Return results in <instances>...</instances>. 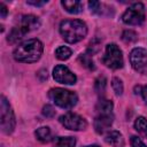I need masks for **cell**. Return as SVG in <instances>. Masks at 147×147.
<instances>
[{
	"label": "cell",
	"mask_w": 147,
	"mask_h": 147,
	"mask_svg": "<svg viewBox=\"0 0 147 147\" xmlns=\"http://www.w3.org/2000/svg\"><path fill=\"white\" fill-rule=\"evenodd\" d=\"M44 51L42 42L38 39H29L20 44L14 51V59L18 62L33 63L37 62Z\"/></svg>",
	"instance_id": "6da1fadb"
},
{
	"label": "cell",
	"mask_w": 147,
	"mask_h": 147,
	"mask_svg": "<svg viewBox=\"0 0 147 147\" xmlns=\"http://www.w3.org/2000/svg\"><path fill=\"white\" fill-rule=\"evenodd\" d=\"M60 33L67 42L75 44L86 37L87 26L80 20H65L60 24Z\"/></svg>",
	"instance_id": "7a4b0ae2"
},
{
	"label": "cell",
	"mask_w": 147,
	"mask_h": 147,
	"mask_svg": "<svg viewBox=\"0 0 147 147\" xmlns=\"http://www.w3.org/2000/svg\"><path fill=\"white\" fill-rule=\"evenodd\" d=\"M48 96L49 99L59 107L64 108V109H71L76 106L78 98L76 95V93L69 91V90H64V88H60V87H55L49 90L48 92Z\"/></svg>",
	"instance_id": "3957f363"
},
{
	"label": "cell",
	"mask_w": 147,
	"mask_h": 147,
	"mask_svg": "<svg viewBox=\"0 0 147 147\" xmlns=\"http://www.w3.org/2000/svg\"><path fill=\"white\" fill-rule=\"evenodd\" d=\"M101 60L106 67L110 69H115V70L121 69L124 64L122 51L116 44H108L106 46V51Z\"/></svg>",
	"instance_id": "277c9868"
},
{
	"label": "cell",
	"mask_w": 147,
	"mask_h": 147,
	"mask_svg": "<svg viewBox=\"0 0 147 147\" xmlns=\"http://www.w3.org/2000/svg\"><path fill=\"white\" fill-rule=\"evenodd\" d=\"M0 113H1V130L6 134H10L15 129V115L14 111L7 101V99L2 95L0 101Z\"/></svg>",
	"instance_id": "5b68a950"
},
{
	"label": "cell",
	"mask_w": 147,
	"mask_h": 147,
	"mask_svg": "<svg viewBox=\"0 0 147 147\" xmlns=\"http://www.w3.org/2000/svg\"><path fill=\"white\" fill-rule=\"evenodd\" d=\"M122 20L127 25H139L145 21V6L141 2L132 3L123 14Z\"/></svg>",
	"instance_id": "8992f818"
},
{
	"label": "cell",
	"mask_w": 147,
	"mask_h": 147,
	"mask_svg": "<svg viewBox=\"0 0 147 147\" xmlns=\"http://www.w3.org/2000/svg\"><path fill=\"white\" fill-rule=\"evenodd\" d=\"M60 123L68 130L72 131H82L87 127V122L80 115L75 113H67L60 116Z\"/></svg>",
	"instance_id": "52a82bcc"
},
{
	"label": "cell",
	"mask_w": 147,
	"mask_h": 147,
	"mask_svg": "<svg viewBox=\"0 0 147 147\" xmlns=\"http://www.w3.org/2000/svg\"><path fill=\"white\" fill-rule=\"evenodd\" d=\"M130 62L132 68L140 72L146 74L147 72V51L140 47H137L132 49L130 53Z\"/></svg>",
	"instance_id": "ba28073f"
},
{
	"label": "cell",
	"mask_w": 147,
	"mask_h": 147,
	"mask_svg": "<svg viewBox=\"0 0 147 147\" xmlns=\"http://www.w3.org/2000/svg\"><path fill=\"white\" fill-rule=\"evenodd\" d=\"M53 77H54V79L57 83L67 84V85H72L77 80L76 75L74 72H71L68 67L62 65V64H59V65H56L54 68V70H53Z\"/></svg>",
	"instance_id": "9c48e42d"
},
{
	"label": "cell",
	"mask_w": 147,
	"mask_h": 147,
	"mask_svg": "<svg viewBox=\"0 0 147 147\" xmlns=\"http://www.w3.org/2000/svg\"><path fill=\"white\" fill-rule=\"evenodd\" d=\"M113 114H98L94 119V129L98 133H105L113 124Z\"/></svg>",
	"instance_id": "30bf717a"
},
{
	"label": "cell",
	"mask_w": 147,
	"mask_h": 147,
	"mask_svg": "<svg viewBox=\"0 0 147 147\" xmlns=\"http://www.w3.org/2000/svg\"><path fill=\"white\" fill-rule=\"evenodd\" d=\"M20 28H22L26 33H29L32 30H36L40 26L39 18L34 15H23L20 20Z\"/></svg>",
	"instance_id": "8fae6325"
},
{
	"label": "cell",
	"mask_w": 147,
	"mask_h": 147,
	"mask_svg": "<svg viewBox=\"0 0 147 147\" xmlns=\"http://www.w3.org/2000/svg\"><path fill=\"white\" fill-rule=\"evenodd\" d=\"M105 140L111 147H124V145H125L124 138H123L122 133H119L118 131H109L106 134Z\"/></svg>",
	"instance_id": "7c38bea8"
},
{
	"label": "cell",
	"mask_w": 147,
	"mask_h": 147,
	"mask_svg": "<svg viewBox=\"0 0 147 147\" xmlns=\"http://www.w3.org/2000/svg\"><path fill=\"white\" fill-rule=\"evenodd\" d=\"M61 5L70 14H78L83 10V3L78 0H62Z\"/></svg>",
	"instance_id": "4fadbf2b"
},
{
	"label": "cell",
	"mask_w": 147,
	"mask_h": 147,
	"mask_svg": "<svg viewBox=\"0 0 147 147\" xmlns=\"http://www.w3.org/2000/svg\"><path fill=\"white\" fill-rule=\"evenodd\" d=\"M113 102L108 99L101 98L96 105V111L98 114H113Z\"/></svg>",
	"instance_id": "5bb4252c"
},
{
	"label": "cell",
	"mask_w": 147,
	"mask_h": 147,
	"mask_svg": "<svg viewBox=\"0 0 147 147\" xmlns=\"http://www.w3.org/2000/svg\"><path fill=\"white\" fill-rule=\"evenodd\" d=\"M34 134H36L37 139L41 142H48L52 138V132L48 126H41V127L37 129Z\"/></svg>",
	"instance_id": "9a60e30c"
},
{
	"label": "cell",
	"mask_w": 147,
	"mask_h": 147,
	"mask_svg": "<svg viewBox=\"0 0 147 147\" xmlns=\"http://www.w3.org/2000/svg\"><path fill=\"white\" fill-rule=\"evenodd\" d=\"M25 34H26V32H25L22 28H20V26L17 25V26H15V28H13V29H11L10 33L8 34L7 40H8L9 42L14 44V42H17L18 40H21Z\"/></svg>",
	"instance_id": "2e32d148"
},
{
	"label": "cell",
	"mask_w": 147,
	"mask_h": 147,
	"mask_svg": "<svg viewBox=\"0 0 147 147\" xmlns=\"http://www.w3.org/2000/svg\"><path fill=\"white\" fill-rule=\"evenodd\" d=\"M55 147H75L76 139L74 137H57L54 140Z\"/></svg>",
	"instance_id": "e0dca14e"
},
{
	"label": "cell",
	"mask_w": 147,
	"mask_h": 147,
	"mask_svg": "<svg viewBox=\"0 0 147 147\" xmlns=\"http://www.w3.org/2000/svg\"><path fill=\"white\" fill-rule=\"evenodd\" d=\"M71 54H72L71 49L68 48L67 46H60V47H57L56 51H55V56H56L59 60H62V61L68 60V59L71 56Z\"/></svg>",
	"instance_id": "ac0fdd59"
},
{
	"label": "cell",
	"mask_w": 147,
	"mask_h": 147,
	"mask_svg": "<svg viewBox=\"0 0 147 147\" xmlns=\"http://www.w3.org/2000/svg\"><path fill=\"white\" fill-rule=\"evenodd\" d=\"M101 48V40L98 38H94L90 41L88 46H87V54L88 55H93L95 53H98Z\"/></svg>",
	"instance_id": "d6986e66"
},
{
	"label": "cell",
	"mask_w": 147,
	"mask_h": 147,
	"mask_svg": "<svg viewBox=\"0 0 147 147\" xmlns=\"http://www.w3.org/2000/svg\"><path fill=\"white\" fill-rule=\"evenodd\" d=\"M79 61L82 62V64L87 68L88 70H94L95 69V65H94V62L92 60V57L88 55V54H80L79 55Z\"/></svg>",
	"instance_id": "ffe728a7"
},
{
	"label": "cell",
	"mask_w": 147,
	"mask_h": 147,
	"mask_svg": "<svg viewBox=\"0 0 147 147\" xmlns=\"http://www.w3.org/2000/svg\"><path fill=\"white\" fill-rule=\"evenodd\" d=\"M106 86H107V80H106V78H105L103 76L98 77L96 80H95V85H94L96 93H98V94H103L105 91H106Z\"/></svg>",
	"instance_id": "44dd1931"
},
{
	"label": "cell",
	"mask_w": 147,
	"mask_h": 147,
	"mask_svg": "<svg viewBox=\"0 0 147 147\" xmlns=\"http://www.w3.org/2000/svg\"><path fill=\"white\" fill-rule=\"evenodd\" d=\"M134 129L139 132H147V119L142 116H139L134 122Z\"/></svg>",
	"instance_id": "7402d4cb"
},
{
	"label": "cell",
	"mask_w": 147,
	"mask_h": 147,
	"mask_svg": "<svg viewBox=\"0 0 147 147\" xmlns=\"http://www.w3.org/2000/svg\"><path fill=\"white\" fill-rule=\"evenodd\" d=\"M111 86H113V90L116 93V95H122L123 94L124 87H123V83H122V80L119 78L114 77L113 80H111Z\"/></svg>",
	"instance_id": "603a6c76"
},
{
	"label": "cell",
	"mask_w": 147,
	"mask_h": 147,
	"mask_svg": "<svg viewBox=\"0 0 147 147\" xmlns=\"http://www.w3.org/2000/svg\"><path fill=\"white\" fill-rule=\"evenodd\" d=\"M122 39L126 42H132V41H136L137 40V33L132 30H126L123 32V36H122Z\"/></svg>",
	"instance_id": "cb8c5ba5"
},
{
	"label": "cell",
	"mask_w": 147,
	"mask_h": 147,
	"mask_svg": "<svg viewBox=\"0 0 147 147\" xmlns=\"http://www.w3.org/2000/svg\"><path fill=\"white\" fill-rule=\"evenodd\" d=\"M88 8L93 14H102V5L99 1H90Z\"/></svg>",
	"instance_id": "d4e9b609"
},
{
	"label": "cell",
	"mask_w": 147,
	"mask_h": 147,
	"mask_svg": "<svg viewBox=\"0 0 147 147\" xmlns=\"http://www.w3.org/2000/svg\"><path fill=\"white\" fill-rule=\"evenodd\" d=\"M55 109L51 106V105H46V106H44V108H42V115L44 116H46V117H53L54 115H55Z\"/></svg>",
	"instance_id": "484cf974"
},
{
	"label": "cell",
	"mask_w": 147,
	"mask_h": 147,
	"mask_svg": "<svg viewBox=\"0 0 147 147\" xmlns=\"http://www.w3.org/2000/svg\"><path fill=\"white\" fill-rule=\"evenodd\" d=\"M131 146L132 147H146V145L137 136H132L131 137Z\"/></svg>",
	"instance_id": "4316f807"
},
{
	"label": "cell",
	"mask_w": 147,
	"mask_h": 147,
	"mask_svg": "<svg viewBox=\"0 0 147 147\" xmlns=\"http://www.w3.org/2000/svg\"><path fill=\"white\" fill-rule=\"evenodd\" d=\"M26 3H28V5L36 6V7H39V6H42V5L47 3V1H31V0H29V1H26Z\"/></svg>",
	"instance_id": "83f0119b"
},
{
	"label": "cell",
	"mask_w": 147,
	"mask_h": 147,
	"mask_svg": "<svg viewBox=\"0 0 147 147\" xmlns=\"http://www.w3.org/2000/svg\"><path fill=\"white\" fill-rule=\"evenodd\" d=\"M0 11H1V18H5L7 16V7L2 2L0 3Z\"/></svg>",
	"instance_id": "f1b7e54d"
},
{
	"label": "cell",
	"mask_w": 147,
	"mask_h": 147,
	"mask_svg": "<svg viewBox=\"0 0 147 147\" xmlns=\"http://www.w3.org/2000/svg\"><path fill=\"white\" fill-rule=\"evenodd\" d=\"M141 95H142V98H144L145 102L147 103V86H145V87H142V88H141Z\"/></svg>",
	"instance_id": "f546056e"
},
{
	"label": "cell",
	"mask_w": 147,
	"mask_h": 147,
	"mask_svg": "<svg viewBox=\"0 0 147 147\" xmlns=\"http://www.w3.org/2000/svg\"><path fill=\"white\" fill-rule=\"evenodd\" d=\"M85 147H99L98 145H91V146H85Z\"/></svg>",
	"instance_id": "4dcf8cb0"
}]
</instances>
